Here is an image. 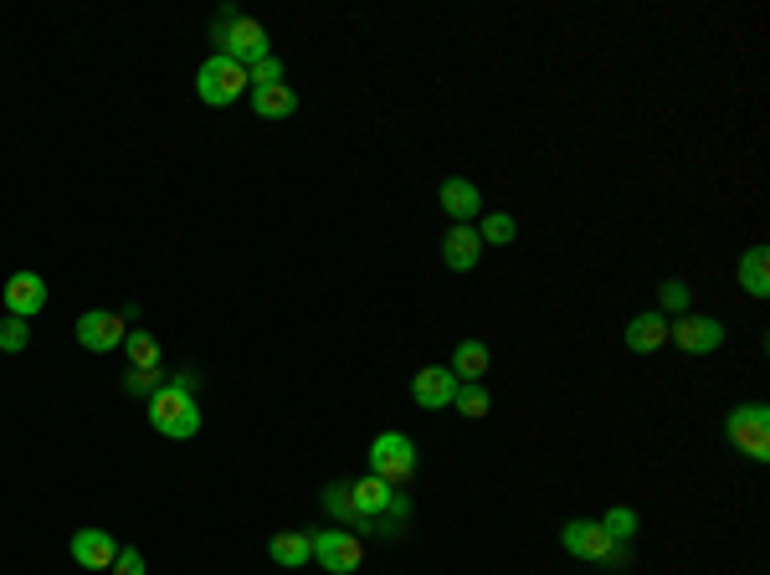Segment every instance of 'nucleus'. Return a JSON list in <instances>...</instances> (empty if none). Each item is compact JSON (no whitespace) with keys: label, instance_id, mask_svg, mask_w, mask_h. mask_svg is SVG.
Returning <instances> with one entry per match:
<instances>
[{"label":"nucleus","instance_id":"nucleus-1","mask_svg":"<svg viewBox=\"0 0 770 575\" xmlns=\"http://www.w3.org/2000/svg\"><path fill=\"white\" fill-rule=\"evenodd\" d=\"M324 509L339 514L345 524H355V530H380L386 540H396L411 520V499L396 493L391 483H380L376 473L355 478V483H329L324 489Z\"/></svg>","mask_w":770,"mask_h":575},{"label":"nucleus","instance_id":"nucleus-2","mask_svg":"<svg viewBox=\"0 0 770 575\" xmlns=\"http://www.w3.org/2000/svg\"><path fill=\"white\" fill-rule=\"evenodd\" d=\"M211 42L222 47V57H232V62H242V68H253V62H263V57H273V47H267V31L257 27L253 16H242L226 6L222 16H216V27H211Z\"/></svg>","mask_w":770,"mask_h":575},{"label":"nucleus","instance_id":"nucleus-3","mask_svg":"<svg viewBox=\"0 0 770 575\" xmlns=\"http://www.w3.org/2000/svg\"><path fill=\"white\" fill-rule=\"evenodd\" d=\"M150 427L160 437H175V442H185V437L201 432V401L191 391H181V386H160V391L150 396Z\"/></svg>","mask_w":770,"mask_h":575},{"label":"nucleus","instance_id":"nucleus-4","mask_svg":"<svg viewBox=\"0 0 770 575\" xmlns=\"http://www.w3.org/2000/svg\"><path fill=\"white\" fill-rule=\"evenodd\" d=\"M561 545H565V555L591 561V565H606V571H622V565H627V545H616L596 520H571L561 530Z\"/></svg>","mask_w":770,"mask_h":575},{"label":"nucleus","instance_id":"nucleus-5","mask_svg":"<svg viewBox=\"0 0 770 575\" xmlns=\"http://www.w3.org/2000/svg\"><path fill=\"white\" fill-rule=\"evenodd\" d=\"M247 68L242 62H232V57H206L196 72V99L206 103V109H226V103H237L242 93H247Z\"/></svg>","mask_w":770,"mask_h":575},{"label":"nucleus","instance_id":"nucleus-6","mask_svg":"<svg viewBox=\"0 0 770 575\" xmlns=\"http://www.w3.org/2000/svg\"><path fill=\"white\" fill-rule=\"evenodd\" d=\"M725 437L750 458V463H770V407L766 401L735 407L725 417Z\"/></svg>","mask_w":770,"mask_h":575},{"label":"nucleus","instance_id":"nucleus-7","mask_svg":"<svg viewBox=\"0 0 770 575\" xmlns=\"http://www.w3.org/2000/svg\"><path fill=\"white\" fill-rule=\"evenodd\" d=\"M370 473H376L380 483L401 489V483L417 473V442H411L407 432H380L376 442H370Z\"/></svg>","mask_w":770,"mask_h":575},{"label":"nucleus","instance_id":"nucleus-8","mask_svg":"<svg viewBox=\"0 0 770 575\" xmlns=\"http://www.w3.org/2000/svg\"><path fill=\"white\" fill-rule=\"evenodd\" d=\"M314 561H319L329 575L360 571V561H365L360 534H350V530H319V534H314Z\"/></svg>","mask_w":770,"mask_h":575},{"label":"nucleus","instance_id":"nucleus-9","mask_svg":"<svg viewBox=\"0 0 770 575\" xmlns=\"http://www.w3.org/2000/svg\"><path fill=\"white\" fill-rule=\"evenodd\" d=\"M124 339H129V319H124V314L93 309V314L78 319V345H83L88 355H109V350H119Z\"/></svg>","mask_w":770,"mask_h":575},{"label":"nucleus","instance_id":"nucleus-10","mask_svg":"<svg viewBox=\"0 0 770 575\" xmlns=\"http://www.w3.org/2000/svg\"><path fill=\"white\" fill-rule=\"evenodd\" d=\"M668 339L684 355H709L725 345V324L709 319V314H684L678 324H668Z\"/></svg>","mask_w":770,"mask_h":575},{"label":"nucleus","instance_id":"nucleus-11","mask_svg":"<svg viewBox=\"0 0 770 575\" xmlns=\"http://www.w3.org/2000/svg\"><path fill=\"white\" fill-rule=\"evenodd\" d=\"M452 396H458V376H452L448 366H421L417 376H411V401L427 411H448Z\"/></svg>","mask_w":770,"mask_h":575},{"label":"nucleus","instance_id":"nucleus-12","mask_svg":"<svg viewBox=\"0 0 770 575\" xmlns=\"http://www.w3.org/2000/svg\"><path fill=\"white\" fill-rule=\"evenodd\" d=\"M437 201H442V211H448L452 226H468L478 211H483V191H478L468 175H448V181H442V191H437Z\"/></svg>","mask_w":770,"mask_h":575},{"label":"nucleus","instance_id":"nucleus-13","mask_svg":"<svg viewBox=\"0 0 770 575\" xmlns=\"http://www.w3.org/2000/svg\"><path fill=\"white\" fill-rule=\"evenodd\" d=\"M42 309H47L42 273H16V278L6 283V314H11V319H37Z\"/></svg>","mask_w":770,"mask_h":575},{"label":"nucleus","instance_id":"nucleus-14","mask_svg":"<svg viewBox=\"0 0 770 575\" xmlns=\"http://www.w3.org/2000/svg\"><path fill=\"white\" fill-rule=\"evenodd\" d=\"M72 561L83 565V571H113L119 540H113L109 530H78L72 534Z\"/></svg>","mask_w":770,"mask_h":575},{"label":"nucleus","instance_id":"nucleus-15","mask_svg":"<svg viewBox=\"0 0 770 575\" xmlns=\"http://www.w3.org/2000/svg\"><path fill=\"white\" fill-rule=\"evenodd\" d=\"M627 350L632 355H658L663 345H668V319H663V309H647L637 314V319H627Z\"/></svg>","mask_w":770,"mask_h":575},{"label":"nucleus","instance_id":"nucleus-16","mask_svg":"<svg viewBox=\"0 0 770 575\" xmlns=\"http://www.w3.org/2000/svg\"><path fill=\"white\" fill-rule=\"evenodd\" d=\"M452 376H458V386H473V380H483L493 370V350L483 345V339H462L458 350H452Z\"/></svg>","mask_w":770,"mask_h":575},{"label":"nucleus","instance_id":"nucleus-17","mask_svg":"<svg viewBox=\"0 0 770 575\" xmlns=\"http://www.w3.org/2000/svg\"><path fill=\"white\" fill-rule=\"evenodd\" d=\"M267 555H273V565H283V571H298V565L314 561V530H283V534H273Z\"/></svg>","mask_w":770,"mask_h":575},{"label":"nucleus","instance_id":"nucleus-18","mask_svg":"<svg viewBox=\"0 0 770 575\" xmlns=\"http://www.w3.org/2000/svg\"><path fill=\"white\" fill-rule=\"evenodd\" d=\"M478 257H483V242H478L473 226H452L448 237H442V263H448L452 273H473Z\"/></svg>","mask_w":770,"mask_h":575},{"label":"nucleus","instance_id":"nucleus-19","mask_svg":"<svg viewBox=\"0 0 770 575\" xmlns=\"http://www.w3.org/2000/svg\"><path fill=\"white\" fill-rule=\"evenodd\" d=\"M253 113L257 119H288V113H298V93L288 83L253 88Z\"/></svg>","mask_w":770,"mask_h":575},{"label":"nucleus","instance_id":"nucleus-20","mask_svg":"<svg viewBox=\"0 0 770 575\" xmlns=\"http://www.w3.org/2000/svg\"><path fill=\"white\" fill-rule=\"evenodd\" d=\"M740 288L750 298L770 294V253H766V247H750V253L740 257Z\"/></svg>","mask_w":770,"mask_h":575},{"label":"nucleus","instance_id":"nucleus-21","mask_svg":"<svg viewBox=\"0 0 770 575\" xmlns=\"http://www.w3.org/2000/svg\"><path fill=\"white\" fill-rule=\"evenodd\" d=\"M452 411H462L468 421H483L493 411V396L483 391V380H473V386H458V396H452Z\"/></svg>","mask_w":770,"mask_h":575},{"label":"nucleus","instance_id":"nucleus-22","mask_svg":"<svg viewBox=\"0 0 770 575\" xmlns=\"http://www.w3.org/2000/svg\"><path fill=\"white\" fill-rule=\"evenodd\" d=\"M514 237H519V222L514 216H504V211H489L483 226H478V242H483V247H509Z\"/></svg>","mask_w":770,"mask_h":575},{"label":"nucleus","instance_id":"nucleus-23","mask_svg":"<svg viewBox=\"0 0 770 575\" xmlns=\"http://www.w3.org/2000/svg\"><path fill=\"white\" fill-rule=\"evenodd\" d=\"M124 350H129V360H134V370H154V366H165V360H160V345H154V335H144V329H129Z\"/></svg>","mask_w":770,"mask_h":575},{"label":"nucleus","instance_id":"nucleus-24","mask_svg":"<svg viewBox=\"0 0 770 575\" xmlns=\"http://www.w3.org/2000/svg\"><path fill=\"white\" fill-rule=\"evenodd\" d=\"M596 524H602V530L612 534L616 545H627L632 534H637V514H632V509H622V504H616V509H606V514H602V520H596Z\"/></svg>","mask_w":770,"mask_h":575},{"label":"nucleus","instance_id":"nucleus-25","mask_svg":"<svg viewBox=\"0 0 770 575\" xmlns=\"http://www.w3.org/2000/svg\"><path fill=\"white\" fill-rule=\"evenodd\" d=\"M27 345H31L27 319H11V314H6V319H0V350H6V355H21Z\"/></svg>","mask_w":770,"mask_h":575},{"label":"nucleus","instance_id":"nucleus-26","mask_svg":"<svg viewBox=\"0 0 770 575\" xmlns=\"http://www.w3.org/2000/svg\"><path fill=\"white\" fill-rule=\"evenodd\" d=\"M165 386V366H154V370H129L124 376V391L129 396H154Z\"/></svg>","mask_w":770,"mask_h":575},{"label":"nucleus","instance_id":"nucleus-27","mask_svg":"<svg viewBox=\"0 0 770 575\" xmlns=\"http://www.w3.org/2000/svg\"><path fill=\"white\" fill-rule=\"evenodd\" d=\"M283 78H288V68H283L278 57H263V62L247 68V83H253V88H273V83H283Z\"/></svg>","mask_w":770,"mask_h":575},{"label":"nucleus","instance_id":"nucleus-28","mask_svg":"<svg viewBox=\"0 0 770 575\" xmlns=\"http://www.w3.org/2000/svg\"><path fill=\"white\" fill-rule=\"evenodd\" d=\"M658 304L668 314H688V283L684 278H668V283H663V294H658Z\"/></svg>","mask_w":770,"mask_h":575},{"label":"nucleus","instance_id":"nucleus-29","mask_svg":"<svg viewBox=\"0 0 770 575\" xmlns=\"http://www.w3.org/2000/svg\"><path fill=\"white\" fill-rule=\"evenodd\" d=\"M113 575H144V555L140 550H119V561H113Z\"/></svg>","mask_w":770,"mask_h":575}]
</instances>
